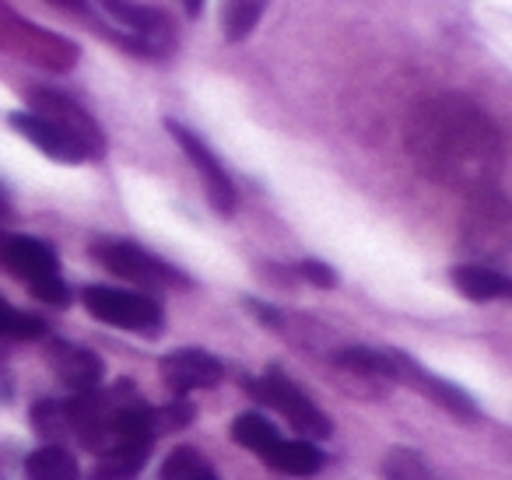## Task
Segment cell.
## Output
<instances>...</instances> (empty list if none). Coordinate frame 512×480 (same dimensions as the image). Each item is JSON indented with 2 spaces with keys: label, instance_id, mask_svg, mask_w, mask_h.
<instances>
[{
  "label": "cell",
  "instance_id": "6da1fadb",
  "mask_svg": "<svg viewBox=\"0 0 512 480\" xmlns=\"http://www.w3.org/2000/svg\"><path fill=\"white\" fill-rule=\"evenodd\" d=\"M246 393L253 396V400L264 403V407H274L278 414H285L288 424H292L295 431H302V435L330 438V431H334L330 417L323 414V410L316 407V403L309 400L285 372H281V368H271L264 379H246Z\"/></svg>",
  "mask_w": 512,
  "mask_h": 480
},
{
  "label": "cell",
  "instance_id": "7a4b0ae2",
  "mask_svg": "<svg viewBox=\"0 0 512 480\" xmlns=\"http://www.w3.org/2000/svg\"><path fill=\"white\" fill-rule=\"evenodd\" d=\"M88 316L99 319L116 330H134V333H155L162 330V309L155 298L141 295V291L127 288H109V284H92L81 291Z\"/></svg>",
  "mask_w": 512,
  "mask_h": 480
},
{
  "label": "cell",
  "instance_id": "3957f363",
  "mask_svg": "<svg viewBox=\"0 0 512 480\" xmlns=\"http://www.w3.org/2000/svg\"><path fill=\"white\" fill-rule=\"evenodd\" d=\"M32 113L43 116L50 127H57L74 148L85 158H99L106 151V137H102L99 123L64 92H50V88H39V92H29Z\"/></svg>",
  "mask_w": 512,
  "mask_h": 480
},
{
  "label": "cell",
  "instance_id": "277c9868",
  "mask_svg": "<svg viewBox=\"0 0 512 480\" xmlns=\"http://www.w3.org/2000/svg\"><path fill=\"white\" fill-rule=\"evenodd\" d=\"M95 260L109 270V274L123 277V281H134V284H179L186 288V277L179 270H172L169 263H162L155 253L141 249L137 242H123V239H109L95 246Z\"/></svg>",
  "mask_w": 512,
  "mask_h": 480
},
{
  "label": "cell",
  "instance_id": "5b68a950",
  "mask_svg": "<svg viewBox=\"0 0 512 480\" xmlns=\"http://www.w3.org/2000/svg\"><path fill=\"white\" fill-rule=\"evenodd\" d=\"M165 130L176 137V144L183 148V155L190 158L193 169H197V176L204 179L207 200H211L214 211H218L221 218H232V211H235V186H232V179H228L225 165L218 162V155H214V151L207 148V144L200 141L197 134H190L183 123L165 120Z\"/></svg>",
  "mask_w": 512,
  "mask_h": 480
},
{
  "label": "cell",
  "instance_id": "8992f818",
  "mask_svg": "<svg viewBox=\"0 0 512 480\" xmlns=\"http://www.w3.org/2000/svg\"><path fill=\"white\" fill-rule=\"evenodd\" d=\"M225 379V365L204 347H179L162 358V382L176 400L193 389H211Z\"/></svg>",
  "mask_w": 512,
  "mask_h": 480
},
{
  "label": "cell",
  "instance_id": "52a82bcc",
  "mask_svg": "<svg viewBox=\"0 0 512 480\" xmlns=\"http://www.w3.org/2000/svg\"><path fill=\"white\" fill-rule=\"evenodd\" d=\"M390 361H393V379H404V382H411V386H418L421 396L435 400L442 410H449V414L463 417V421H474V417H481L477 403L470 400V396L463 393L460 386H453V382H446V379H439V375L425 372V368H421L418 361L411 358V354L390 351Z\"/></svg>",
  "mask_w": 512,
  "mask_h": 480
},
{
  "label": "cell",
  "instance_id": "ba28073f",
  "mask_svg": "<svg viewBox=\"0 0 512 480\" xmlns=\"http://www.w3.org/2000/svg\"><path fill=\"white\" fill-rule=\"evenodd\" d=\"M50 358H53V372H57V379H64L67 386L78 389V393H92V389L102 382V372H106L102 358L95 351H88V347L53 344Z\"/></svg>",
  "mask_w": 512,
  "mask_h": 480
},
{
  "label": "cell",
  "instance_id": "9c48e42d",
  "mask_svg": "<svg viewBox=\"0 0 512 480\" xmlns=\"http://www.w3.org/2000/svg\"><path fill=\"white\" fill-rule=\"evenodd\" d=\"M4 267H11L15 274H22L25 281L60 274V260H57V253H53V246L32 239V235H15V239H8Z\"/></svg>",
  "mask_w": 512,
  "mask_h": 480
},
{
  "label": "cell",
  "instance_id": "30bf717a",
  "mask_svg": "<svg viewBox=\"0 0 512 480\" xmlns=\"http://www.w3.org/2000/svg\"><path fill=\"white\" fill-rule=\"evenodd\" d=\"M11 127L18 130V134L25 137L29 144H36L39 151H43L46 158H53V162H85V155H81L78 148H74L71 141H67L64 134H60L57 127H50V123L43 120V116L36 113H15L11 116Z\"/></svg>",
  "mask_w": 512,
  "mask_h": 480
},
{
  "label": "cell",
  "instance_id": "8fae6325",
  "mask_svg": "<svg viewBox=\"0 0 512 480\" xmlns=\"http://www.w3.org/2000/svg\"><path fill=\"white\" fill-rule=\"evenodd\" d=\"M102 11H106L109 18H116V22L127 25L134 36H141L144 39L141 46L148 53H162V43H158V39L169 36V18H165L158 8H141V4H106Z\"/></svg>",
  "mask_w": 512,
  "mask_h": 480
},
{
  "label": "cell",
  "instance_id": "7c38bea8",
  "mask_svg": "<svg viewBox=\"0 0 512 480\" xmlns=\"http://www.w3.org/2000/svg\"><path fill=\"white\" fill-rule=\"evenodd\" d=\"M449 277H453V288L460 291V295H467L470 302H498V298H509V291H512L509 277L491 267H477V263H470V267H453Z\"/></svg>",
  "mask_w": 512,
  "mask_h": 480
},
{
  "label": "cell",
  "instance_id": "4fadbf2b",
  "mask_svg": "<svg viewBox=\"0 0 512 480\" xmlns=\"http://www.w3.org/2000/svg\"><path fill=\"white\" fill-rule=\"evenodd\" d=\"M25 480H81V466L64 445H43L25 459Z\"/></svg>",
  "mask_w": 512,
  "mask_h": 480
},
{
  "label": "cell",
  "instance_id": "5bb4252c",
  "mask_svg": "<svg viewBox=\"0 0 512 480\" xmlns=\"http://www.w3.org/2000/svg\"><path fill=\"white\" fill-rule=\"evenodd\" d=\"M232 438L242 445V449L253 452V456L267 459L274 449H278L281 431L274 428V421H267L264 414H239L232 421Z\"/></svg>",
  "mask_w": 512,
  "mask_h": 480
},
{
  "label": "cell",
  "instance_id": "9a60e30c",
  "mask_svg": "<svg viewBox=\"0 0 512 480\" xmlns=\"http://www.w3.org/2000/svg\"><path fill=\"white\" fill-rule=\"evenodd\" d=\"M267 463H271L278 473L309 477V473H316L323 463H327V456H323V449H316V442H285V438H281L278 449L267 456Z\"/></svg>",
  "mask_w": 512,
  "mask_h": 480
},
{
  "label": "cell",
  "instance_id": "2e32d148",
  "mask_svg": "<svg viewBox=\"0 0 512 480\" xmlns=\"http://www.w3.org/2000/svg\"><path fill=\"white\" fill-rule=\"evenodd\" d=\"M158 480H218V473L193 445H179L165 456Z\"/></svg>",
  "mask_w": 512,
  "mask_h": 480
},
{
  "label": "cell",
  "instance_id": "e0dca14e",
  "mask_svg": "<svg viewBox=\"0 0 512 480\" xmlns=\"http://www.w3.org/2000/svg\"><path fill=\"white\" fill-rule=\"evenodd\" d=\"M264 18V4H256V0H232L221 8V29H225L228 43H242L249 32L256 29V22Z\"/></svg>",
  "mask_w": 512,
  "mask_h": 480
},
{
  "label": "cell",
  "instance_id": "ac0fdd59",
  "mask_svg": "<svg viewBox=\"0 0 512 480\" xmlns=\"http://www.w3.org/2000/svg\"><path fill=\"white\" fill-rule=\"evenodd\" d=\"M337 365L348 368V372L358 375H376V379H393V361L390 354L383 351H372V347H344L337 351Z\"/></svg>",
  "mask_w": 512,
  "mask_h": 480
},
{
  "label": "cell",
  "instance_id": "d6986e66",
  "mask_svg": "<svg viewBox=\"0 0 512 480\" xmlns=\"http://www.w3.org/2000/svg\"><path fill=\"white\" fill-rule=\"evenodd\" d=\"M383 480H432V473H428L425 459L418 452L397 445L383 459Z\"/></svg>",
  "mask_w": 512,
  "mask_h": 480
},
{
  "label": "cell",
  "instance_id": "ffe728a7",
  "mask_svg": "<svg viewBox=\"0 0 512 480\" xmlns=\"http://www.w3.org/2000/svg\"><path fill=\"white\" fill-rule=\"evenodd\" d=\"M39 333H46V323L36 316H25L18 312L15 305H8L0 298V337H11V340H36Z\"/></svg>",
  "mask_w": 512,
  "mask_h": 480
},
{
  "label": "cell",
  "instance_id": "44dd1931",
  "mask_svg": "<svg viewBox=\"0 0 512 480\" xmlns=\"http://www.w3.org/2000/svg\"><path fill=\"white\" fill-rule=\"evenodd\" d=\"M32 428L39 431V435L53 438V435H64L67 428H71V417H67V403L60 400H43L32 407Z\"/></svg>",
  "mask_w": 512,
  "mask_h": 480
},
{
  "label": "cell",
  "instance_id": "7402d4cb",
  "mask_svg": "<svg viewBox=\"0 0 512 480\" xmlns=\"http://www.w3.org/2000/svg\"><path fill=\"white\" fill-rule=\"evenodd\" d=\"M25 284H29L32 295H36L39 302H46V305H67V302H71V288H67L60 274L36 277V281H25Z\"/></svg>",
  "mask_w": 512,
  "mask_h": 480
},
{
  "label": "cell",
  "instance_id": "603a6c76",
  "mask_svg": "<svg viewBox=\"0 0 512 480\" xmlns=\"http://www.w3.org/2000/svg\"><path fill=\"white\" fill-rule=\"evenodd\" d=\"M193 403H186V400H176V403H169V407H162V410H155V431L162 435V431H172V428H186V424L193 421Z\"/></svg>",
  "mask_w": 512,
  "mask_h": 480
},
{
  "label": "cell",
  "instance_id": "cb8c5ba5",
  "mask_svg": "<svg viewBox=\"0 0 512 480\" xmlns=\"http://www.w3.org/2000/svg\"><path fill=\"white\" fill-rule=\"evenodd\" d=\"M299 274L306 277L309 284H316V288H337V274L327 267V263H320V260L299 263Z\"/></svg>",
  "mask_w": 512,
  "mask_h": 480
},
{
  "label": "cell",
  "instance_id": "d4e9b609",
  "mask_svg": "<svg viewBox=\"0 0 512 480\" xmlns=\"http://www.w3.org/2000/svg\"><path fill=\"white\" fill-rule=\"evenodd\" d=\"M246 305H249V312H253L260 323H267V326H281V312L274 309V305H267V302H256V298H246Z\"/></svg>",
  "mask_w": 512,
  "mask_h": 480
},
{
  "label": "cell",
  "instance_id": "484cf974",
  "mask_svg": "<svg viewBox=\"0 0 512 480\" xmlns=\"http://www.w3.org/2000/svg\"><path fill=\"white\" fill-rule=\"evenodd\" d=\"M4 253H8V235L0 232V267H4Z\"/></svg>",
  "mask_w": 512,
  "mask_h": 480
},
{
  "label": "cell",
  "instance_id": "4316f807",
  "mask_svg": "<svg viewBox=\"0 0 512 480\" xmlns=\"http://www.w3.org/2000/svg\"><path fill=\"white\" fill-rule=\"evenodd\" d=\"M8 214V197H4V190H0V218Z\"/></svg>",
  "mask_w": 512,
  "mask_h": 480
}]
</instances>
